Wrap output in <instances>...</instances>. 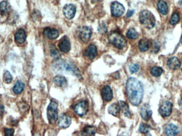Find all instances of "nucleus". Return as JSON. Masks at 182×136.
<instances>
[{
  "instance_id": "1",
  "label": "nucleus",
  "mask_w": 182,
  "mask_h": 136,
  "mask_svg": "<svg viewBox=\"0 0 182 136\" xmlns=\"http://www.w3.org/2000/svg\"><path fill=\"white\" fill-rule=\"evenodd\" d=\"M127 96L133 105L137 106L140 104L143 97V87L140 81L134 77H131L126 84Z\"/></svg>"
},
{
  "instance_id": "2",
  "label": "nucleus",
  "mask_w": 182,
  "mask_h": 136,
  "mask_svg": "<svg viewBox=\"0 0 182 136\" xmlns=\"http://www.w3.org/2000/svg\"><path fill=\"white\" fill-rule=\"evenodd\" d=\"M141 23L146 28L151 29L156 24V19L154 14L149 11L144 10L141 12L139 16Z\"/></svg>"
},
{
  "instance_id": "3",
  "label": "nucleus",
  "mask_w": 182,
  "mask_h": 136,
  "mask_svg": "<svg viewBox=\"0 0 182 136\" xmlns=\"http://www.w3.org/2000/svg\"><path fill=\"white\" fill-rule=\"evenodd\" d=\"M108 39L111 44L118 49H123L127 45L124 37L117 31L111 32L108 36Z\"/></svg>"
},
{
  "instance_id": "4",
  "label": "nucleus",
  "mask_w": 182,
  "mask_h": 136,
  "mask_svg": "<svg viewBox=\"0 0 182 136\" xmlns=\"http://www.w3.org/2000/svg\"><path fill=\"white\" fill-rule=\"evenodd\" d=\"M58 104L55 100H51L48 108V118L51 124L53 125L56 122L58 119Z\"/></svg>"
},
{
  "instance_id": "5",
  "label": "nucleus",
  "mask_w": 182,
  "mask_h": 136,
  "mask_svg": "<svg viewBox=\"0 0 182 136\" xmlns=\"http://www.w3.org/2000/svg\"><path fill=\"white\" fill-rule=\"evenodd\" d=\"M57 67L60 70L73 73L78 77L81 76L78 69L74 64L70 62H66L65 61L58 62L57 63Z\"/></svg>"
},
{
  "instance_id": "6",
  "label": "nucleus",
  "mask_w": 182,
  "mask_h": 136,
  "mask_svg": "<svg viewBox=\"0 0 182 136\" xmlns=\"http://www.w3.org/2000/svg\"><path fill=\"white\" fill-rule=\"evenodd\" d=\"M173 110V104L169 101H166L162 103L159 108V113L163 117L169 116L171 114Z\"/></svg>"
},
{
  "instance_id": "7",
  "label": "nucleus",
  "mask_w": 182,
  "mask_h": 136,
  "mask_svg": "<svg viewBox=\"0 0 182 136\" xmlns=\"http://www.w3.org/2000/svg\"><path fill=\"white\" fill-rule=\"evenodd\" d=\"M111 9L112 16L116 17L122 16L125 11V8L124 5L118 2L112 3Z\"/></svg>"
},
{
  "instance_id": "8",
  "label": "nucleus",
  "mask_w": 182,
  "mask_h": 136,
  "mask_svg": "<svg viewBox=\"0 0 182 136\" xmlns=\"http://www.w3.org/2000/svg\"><path fill=\"white\" fill-rule=\"evenodd\" d=\"M88 103L86 101H81L77 103L74 107V111L79 116H83L87 113L88 110Z\"/></svg>"
},
{
  "instance_id": "9",
  "label": "nucleus",
  "mask_w": 182,
  "mask_h": 136,
  "mask_svg": "<svg viewBox=\"0 0 182 136\" xmlns=\"http://www.w3.org/2000/svg\"><path fill=\"white\" fill-rule=\"evenodd\" d=\"M63 12L66 18L68 19H71L75 16L76 8L74 5H67L64 7Z\"/></svg>"
},
{
  "instance_id": "10",
  "label": "nucleus",
  "mask_w": 182,
  "mask_h": 136,
  "mask_svg": "<svg viewBox=\"0 0 182 136\" xmlns=\"http://www.w3.org/2000/svg\"><path fill=\"white\" fill-rule=\"evenodd\" d=\"M71 122V119L68 115L65 114H61L58 119V125L60 128H67L69 127Z\"/></svg>"
},
{
  "instance_id": "11",
  "label": "nucleus",
  "mask_w": 182,
  "mask_h": 136,
  "mask_svg": "<svg viewBox=\"0 0 182 136\" xmlns=\"http://www.w3.org/2000/svg\"><path fill=\"white\" fill-rule=\"evenodd\" d=\"M141 116L144 120L148 121L151 118L152 114V111L150 107L147 104H145L141 109Z\"/></svg>"
},
{
  "instance_id": "12",
  "label": "nucleus",
  "mask_w": 182,
  "mask_h": 136,
  "mask_svg": "<svg viewBox=\"0 0 182 136\" xmlns=\"http://www.w3.org/2000/svg\"><path fill=\"white\" fill-rule=\"evenodd\" d=\"M92 36V31L88 26H83L80 32V38L84 42H87L90 40Z\"/></svg>"
},
{
  "instance_id": "13",
  "label": "nucleus",
  "mask_w": 182,
  "mask_h": 136,
  "mask_svg": "<svg viewBox=\"0 0 182 136\" xmlns=\"http://www.w3.org/2000/svg\"><path fill=\"white\" fill-rule=\"evenodd\" d=\"M43 34L46 37L51 40L57 39L59 36V32L55 29H51L50 28H46L44 29Z\"/></svg>"
},
{
  "instance_id": "14",
  "label": "nucleus",
  "mask_w": 182,
  "mask_h": 136,
  "mask_svg": "<svg viewBox=\"0 0 182 136\" xmlns=\"http://www.w3.org/2000/svg\"><path fill=\"white\" fill-rule=\"evenodd\" d=\"M102 96L106 102H109L113 98V93L109 86H105L102 91Z\"/></svg>"
},
{
  "instance_id": "15",
  "label": "nucleus",
  "mask_w": 182,
  "mask_h": 136,
  "mask_svg": "<svg viewBox=\"0 0 182 136\" xmlns=\"http://www.w3.org/2000/svg\"><path fill=\"white\" fill-rule=\"evenodd\" d=\"M15 38V42L18 44H24L26 39V32L24 29H20L16 32Z\"/></svg>"
},
{
  "instance_id": "16",
  "label": "nucleus",
  "mask_w": 182,
  "mask_h": 136,
  "mask_svg": "<svg viewBox=\"0 0 182 136\" xmlns=\"http://www.w3.org/2000/svg\"><path fill=\"white\" fill-rule=\"evenodd\" d=\"M180 62L177 57H171L169 58L167 62V65L172 70H176L180 66Z\"/></svg>"
},
{
  "instance_id": "17",
  "label": "nucleus",
  "mask_w": 182,
  "mask_h": 136,
  "mask_svg": "<svg viewBox=\"0 0 182 136\" xmlns=\"http://www.w3.org/2000/svg\"><path fill=\"white\" fill-rule=\"evenodd\" d=\"M97 55V48L94 45H90L88 47L85 51V55L90 59H93Z\"/></svg>"
},
{
  "instance_id": "18",
  "label": "nucleus",
  "mask_w": 182,
  "mask_h": 136,
  "mask_svg": "<svg viewBox=\"0 0 182 136\" xmlns=\"http://www.w3.org/2000/svg\"><path fill=\"white\" fill-rule=\"evenodd\" d=\"M165 132L167 136H176L178 133V129L174 124H169L165 128Z\"/></svg>"
},
{
  "instance_id": "19",
  "label": "nucleus",
  "mask_w": 182,
  "mask_h": 136,
  "mask_svg": "<svg viewBox=\"0 0 182 136\" xmlns=\"http://www.w3.org/2000/svg\"><path fill=\"white\" fill-rule=\"evenodd\" d=\"M97 131V129L95 127L88 125L81 132V136H94Z\"/></svg>"
},
{
  "instance_id": "20",
  "label": "nucleus",
  "mask_w": 182,
  "mask_h": 136,
  "mask_svg": "<svg viewBox=\"0 0 182 136\" xmlns=\"http://www.w3.org/2000/svg\"><path fill=\"white\" fill-rule=\"evenodd\" d=\"M59 47L61 51L64 53H67L70 49V43L69 40L67 38H65L62 40L60 42Z\"/></svg>"
},
{
  "instance_id": "21",
  "label": "nucleus",
  "mask_w": 182,
  "mask_h": 136,
  "mask_svg": "<svg viewBox=\"0 0 182 136\" xmlns=\"http://www.w3.org/2000/svg\"><path fill=\"white\" fill-rule=\"evenodd\" d=\"M121 108L119 104L114 103L108 108V112L114 116H118L121 112Z\"/></svg>"
},
{
  "instance_id": "22",
  "label": "nucleus",
  "mask_w": 182,
  "mask_h": 136,
  "mask_svg": "<svg viewBox=\"0 0 182 136\" xmlns=\"http://www.w3.org/2000/svg\"><path fill=\"white\" fill-rule=\"evenodd\" d=\"M25 86V85L24 83H23L22 82L18 81L13 86V92L15 93V94H20L24 90Z\"/></svg>"
},
{
  "instance_id": "23",
  "label": "nucleus",
  "mask_w": 182,
  "mask_h": 136,
  "mask_svg": "<svg viewBox=\"0 0 182 136\" xmlns=\"http://www.w3.org/2000/svg\"><path fill=\"white\" fill-rule=\"evenodd\" d=\"M53 81L56 85L59 86V87L65 86L67 83V81L66 78L62 76H60V75L55 76L54 78Z\"/></svg>"
},
{
  "instance_id": "24",
  "label": "nucleus",
  "mask_w": 182,
  "mask_h": 136,
  "mask_svg": "<svg viewBox=\"0 0 182 136\" xmlns=\"http://www.w3.org/2000/svg\"><path fill=\"white\" fill-rule=\"evenodd\" d=\"M158 9L163 15H166L168 12V7L164 1H159L158 3Z\"/></svg>"
},
{
  "instance_id": "25",
  "label": "nucleus",
  "mask_w": 182,
  "mask_h": 136,
  "mask_svg": "<svg viewBox=\"0 0 182 136\" xmlns=\"http://www.w3.org/2000/svg\"><path fill=\"white\" fill-rule=\"evenodd\" d=\"M138 46L140 51L142 52H145L149 49V42L147 39H142L140 40L138 43Z\"/></svg>"
},
{
  "instance_id": "26",
  "label": "nucleus",
  "mask_w": 182,
  "mask_h": 136,
  "mask_svg": "<svg viewBox=\"0 0 182 136\" xmlns=\"http://www.w3.org/2000/svg\"><path fill=\"white\" fill-rule=\"evenodd\" d=\"M119 104L121 107V109H122L123 112L124 113L125 116H127L128 118H131V114L130 112V109L127 103L123 102V101H120Z\"/></svg>"
},
{
  "instance_id": "27",
  "label": "nucleus",
  "mask_w": 182,
  "mask_h": 136,
  "mask_svg": "<svg viewBox=\"0 0 182 136\" xmlns=\"http://www.w3.org/2000/svg\"><path fill=\"white\" fill-rule=\"evenodd\" d=\"M18 107L22 113H25V112H27L29 109V105L26 102L23 101L18 103Z\"/></svg>"
},
{
  "instance_id": "28",
  "label": "nucleus",
  "mask_w": 182,
  "mask_h": 136,
  "mask_svg": "<svg viewBox=\"0 0 182 136\" xmlns=\"http://www.w3.org/2000/svg\"><path fill=\"white\" fill-rule=\"evenodd\" d=\"M127 37L131 39H136L138 37V33L134 28L130 29L127 33Z\"/></svg>"
},
{
  "instance_id": "29",
  "label": "nucleus",
  "mask_w": 182,
  "mask_h": 136,
  "mask_svg": "<svg viewBox=\"0 0 182 136\" xmlns=\"http://www.w3.org/2000/svg\"><path fill=\"white\" fill-rule=\"evenodd\" d=\"M151 73V74L154 76L159 77L162 74V73H163V70L160 67L155 66L153 68H152Z\"/></svg>"
},
{
  "instance_id": "30",
  "label": "nucleus",
  "mask_w": 182,
  "mask_h": 136,
  "mask_svg": "<svg viewBox=\"0 0 182 136\" xmlns=\"http://www.w3.org/2000/svg\"><path fill=\"white\" fill-rule=\"evenodd\" d=\"M50 48L51 55L52 57H54L55 59H58L60 57V55L57 49L56 48L54 45H51Z\"/></svg>"
},
{
  "instance_id": "31",
  "label": "nucleus",
  "mask_w": 182,
  "mask_h": 136,
  "mask_svg": "<svg viewBox=\"0 0 182 136\" xmlns=\"http://www.w3.org/2000/svg\"><path fill=\"white\" fill-rule=\"evenodd\" d=\"M151 129V127L147 124L142 123L139 128V131L142 134L148 133Z\"/></svg>"
},
{
  "instance_id": "32",
  "label": "nucleus",
  "mask_w": 182,
  "mask_h": 136,
  "mask_svg": "<svg viewBox=\"0 0 182 136\" xmlns=\"http://www.w3.org/2000/svg\"><path fill=\"white\" fill-rule=\"evenodd\" d=\"M12 80V77L11 76L10 73L9 71H5L3 75V81L5 83L10 84L11 83V82Z\"/></svg>"
},
{
  "instance_id": "33",
  "label": "nucleus",
  "mask_w": 182,
  "mask_h": 136,
  "mask_svg": "<svg viewBox=\"0 0 182 136\" xmlns=\"http://www.w3.org/2000/svg\"><path fill=\"white\" fill-rule=\"evenodd\" d=\"M179 20H180L179 14L177 13H174L170 20V23L172 25H175L176 23H177Z\"/></svg>"
},
{
  "instance_id": "34",
  "label": "nucleus",
  "mask_w": 182,
  "mask_h": 136,
  "mask_svg": "<svg viewBox=\"0 0 182 136\" xmlns=\"http://www.w3.org/2000/svg\"><path fill=\"white\" fill-rule=\"evenodd\" d=\"M8 3L7 1H2L0 3V12L1 13L6 12L8 10Z\"/></svg>"
},
{
  "instance_id": "35",
  "label": "nucleus",
  "mask_w": 182,
  "mask_h": 136,
  "mask_svg": "<svg viewBox=\"0 0 182 136\" xmlns=\"http://www.w3.org/2000/svg\"><path fill=\"white\" fill-rule=\"evenodd\" d=\"M140 68V66L138 64H132L130 67V72L132 73H135L138 71Z\"/></svg>"
},
{
  "instance_id": "36",
  "label": "nucleus",
  "mask_w": 182,
  "mask_h": 136,
  "mask_svg": "<svg viewBox=\"0 0 182 136\" xmlns=\"http://www.w3.org/2000/svg\"><path fill=\"white\" fill-rule=\"evenodd\" d=\"M14 129L6 128L5 129V136H13Z\"/></svg>"
},
{
  "instance_id": "37",
  "label": "nucleus",
  "mask_w": 182,
  "mask_h": 136,
  "mask_svg": "<svg viewBox=\"0 0 182 136\" xmlns=\"http://www.w3.org/2000/svg\"><path fill=\"white\" fill-rule=\"evenodd\" d=\"M134 10H130V11H128V12L127 13V14H126V16H127V18H129V17H132V16H133V14H134Z\"/></svg>"
},
{
  "instance_id": "38",
  "label": "nucleus",
  "mask_w": 182,
  "mask_h": 136,
  "mask_svg": "<svg viewBox=\"0 0 182 136\" xmlns=\"http://www.w3.org/2000/svg\"><path fill=\"white\" fill-rule=\"evenodd\" d=\"M179 4H180V6L182 8V0H180Z\"/></svg>"
},
{
  "instance_id": "39",
  "label": "nucleus",
  "mask_w": 182,
  "mask_h": 136,
  "mask_svg": "<svg viewBox=\"0 0 182 136\" xmlns=\"http://www.w3.org/2000/svg\"><path fill=\"white\" fill-rule=\"evenodd\" d=\"M180 107H181L182 108V100H181V101L180 102Z\"/></svg>"
},
{
  "instance_id": "40",
  "label": "nucleus",
  "mask_w": 182,
  "mask_h": 136,
  "mask_svg": "<svg viewBox=\"0 0 182 136\" xmlns=\"http://www.w3.org/2000/svg\"><path fill=\"white\" fill-rule=\"evenodd\" d=\"M147 136H151V134H147Z\"/></svg>"
},
{
  "instance_id": "41",
  "label": "nucleus",
  "mask_w": 182,
  "mask_h": 136,
  "mask_svg": "<svg viewBox=\"0 0 182 136\" xmlns=\"http://www.w3.org/2000/svg\"><path fill=\"white\" fill-rule=\"evenodd\" d=\"M40 136V135H39V134H35V136Z\"/></svg>"
},
{
  "instance_id": "42",
  "label": "nucleus",
  "mask_w": 182,
  "mask_h": 136,
  "mask_svg": "<svg viewBox=\"0 0 182 136\" xmlns=\"http://www.w3.org/2000/svg\"><path fill=\"white\" fill-rule=\"evenodd\" d=\"M96 1H97V0H96ZM98 1H100V0H98Z\"/></svg>"
},
{
  "instance_id": "43",
  "label": "nucleus",
  "mask_w": 182,
  "mask_h": 136,
  "mask_svg": "<svg viewBox=\"0 0 182 136\" xmlns=\"http://www.w3.org/2000/svg\"></svg>"
}]
</instances>
